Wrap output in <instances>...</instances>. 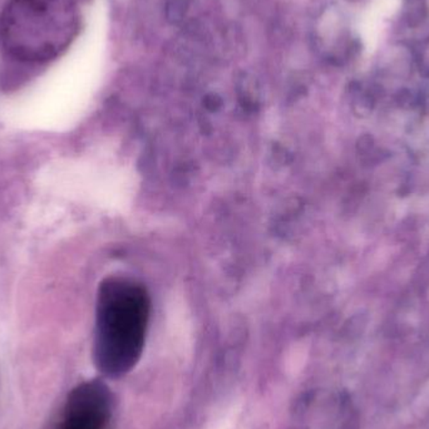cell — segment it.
<instances>
[{
    "label": "cell",
    "mask_w": 429,
    "mask_h": 429,
    "mask_svg": "<svg viewBox=\"0 0 429 429\" xmlns=\"http://www.w3.org/2000/svg\"><path fill=\"white\" fill-rule=\"evenodd\" d=\"M401 6V0H375L374 13L379 17H390L398 11Z\"/></svg>",
    "instance_id": "277c9868"
},
{
    "label": "cell",
    "mask_w": 429,
    "mask_h": 429,
    "mask_svg": "<svg viewBox=\"0 0 429 429\" xmlns=\"http://www.w3.org/2000/svg\"><path fill=\"white\" fill-rule=\"evenodd\" d=\"M151 303L137 281L113 276L101 284L96 308L93 359L104 377L131 373L142 358Z\"/></svg>",
    "instance_id": "6da1fadb"
},
{
    "label": "cell",
    "mask_w": 429,
    "mask_h": 429,
    "mask_svg": "<svg viewBox=\"0 0 429 429\" xmlns=\"http://www.w3.org/2000/svg\"><path fill=\"white\" fill-rule=\"evenodd\" d=\"M112 417V394L101 380L78 384L64 402L52 429H108Z\"/></svg>",
    "instance_id": "7a4b0ae2"
},
{
    "label": "cell",
    "mask_w": 429,
    "mask_h": 429,
    "mask_svg": "<svg viewBox=\"0 0 429 429\" xmlns=\"http://www.w3.org/2000/svg\"><path fill=\"white\" fill-rule=\"evenodd\" d=\"M189 12V0H168L165 6V17L170 24H180Z\"/></svg>",
    "instance_id": "3957f363"
}]
</instances>
